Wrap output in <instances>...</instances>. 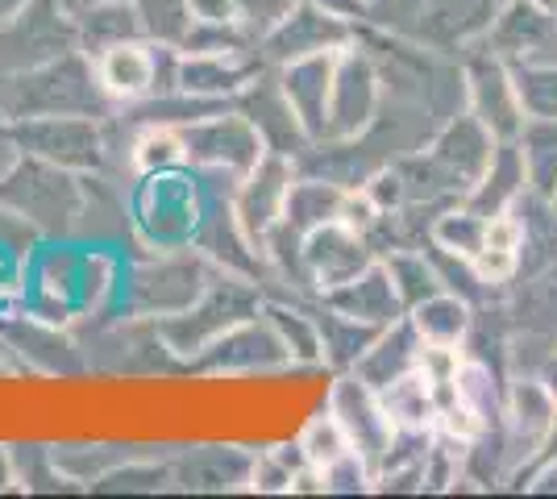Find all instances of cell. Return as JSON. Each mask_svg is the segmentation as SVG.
Instances as JSON below:
<instances>
[{
  "label": "cell",
  "mask_w": 557,
  "mask_h": 499,
  "mask_svg": "<svg viewBox=\"0 0 557 499\" xmlns=\"http://www.w3.org/2000/svg\"><path fill=\"white\" fill-rule=\"evenodd\" d=\"M474 104H479V121L499 138H516L524 129V100L520 88L508 79L499 63H483L474 72Z\"/></svg>",
  "instance_id": "obj_1"
},
{
  "label": "cell",
  "mask_w": 557,
  "mask_h": 499,
  "mask_svg": "<svg viewBox=\"0 0 557 499\" xmlns=\"http://www.w3.org/2000/svg\"><path fill=\"white\" fill-rule=\"evenodd\" d=\"M557 421V396L541 383H520L511 396V425L524 453H533L541 441H549V428Z\"/></svg>",
  "instance_id": "obj_2"
},
{
  "label": "cell",
  "mask_w": 557,
  "mask_h": 499,
  "mask_svg": "<svg viewBox=\"0 0 557 499\" xmlns=\"http://www.w3.org/2000/svg\"><path fill=\"white\" fill-rule=\"evenodd\" d=\"M516 250H520V225L508 213H491L483 225V241L474 250V266L483 279H504L516 266Z\"/></svg>",
  "instance_id": "obj_3"
},
{
  "label": "cell",
  "mask_w": 557,
  "mask_h": 499,
  "mask_svg": "<svg viewBox=\"0 0 557 499\" xmlns=\"http://www.w3.org/2000/svg\"><path fill=\"white\" fill-rule=\"evenodd\" d=\"M524 175L533 179V188L541 196L557 191V117H536L524 134Z\"/></svg>",
  "instance_id": "obj_4"
},
{
  "label": "cell",
  "mask_w": 557,
  "mask_h": 499,
  "mask_svg": "<svg viewBox=\"0 0 557 499\" xmlns=\"http://www.w3.org/2000/svg\"><path fill=\"white\" fill-rule=\"evenodd\" d=\"M100 75H104V84H109L113 92L141 96L150 84H154V59H150L141 47H125V42H116V47L104 54Z\"/></svg>",
  "instance_id": "obj_5"
},
{
  "label": "cell",
  "mask_w": 557,
  "mask_h": 499,
  "mask_svg": "<svg viewBox=\"0 0 557 499\" xmlns=\"http://www.w3.org/2000/svg\"><path fill=\"white\" fill-rule=\"evenodd\" d=\"M549 34H554V17H549L536 0L511 4L508 13H504V25H499V42L511 50H520V54H529V50H536L541 42H549Z\"/></svg>",
  "instance_id": "obj_6"
},
{
  "label": "cell",
  "mask_w": 557,
  "mask_h": 499,
  "mask_svg": "<svg viewBox=\"0 0 557 499\" xmlns=\"http://www.w3.org/2000/svg\"><path fill=\"white\" fill-rule=\"evenodd\" d=\"M417 329L424 341L433 346H454L466 329V309L449 296H437V300H424L417 312Z\"/></svg>",
  "instance_id": "obj_7"
},
{
  "label": "cell",
  "mask_w": 557,
  "mask_h": 499,
  "mask_svg": "<svg viewBox=\"0 0 557 499\" xmlns=\"http://www.w3.org/2000/svg\"><path fill=\"white\" fill-rule=\"evenodd\" d=\"M304 450H308V462H317V466L329 471V466H337L342 458H349L354 446H349L346 428H342L337 416H321V421H312L308 433H304Z\"/></svg>",
  "instance_id": "obj_8"
},
{
  "label": "cell",
  "mask_w": 557,
  "mask_h": 499,
  "mask_svg": "<svg viewBox=\"0 0 557 499\" xmlns=\"http://www.w3.org/2000/svg\"><path fill=\"white\" fill-rule=\"evenodd\" d=\"M516 88H520V100L533 109L536 117H557V67L529 72Z\"/></svg>",
  "instance_id": "obj_9"
},
{
  "label": "cell",
  "mask_w": 557,
  "mask_h": 499,
  "mask_svg": "<svg viewBox=\"0 0 557 499\" xmlns=\"http://www.w3.org/2000/svg\"><path fill=\"white\" fill-rule=\"evenodd\" d=\"M180 154V142L171 138V134H150L146 142H141V163L150 166V163H166V159H175Z\"/></svg>",
  "instance_id": "obj_10"
},
{
  "label": "cell",
  "mask_w": 557,
  "mask_h": 499,
  "mask_svg": "<svg viewBox=\"0 0 557 499\" xmlns=\"http://www.w3.org/2000/svg\"><path fill=\"white\" fill-rule=\"evenodd\" d=\"M549 450L557 453V421H554V428H549Z\"/></svg>",
  "instance_id": "obj_11"
},
{
  "label": "cell",
  "mask_w": 557,
  "mask_h": 499,
  "mask_svg": "<svg viewBox=\"0 0 557 499\" xmlns=\"http://www.w3.org/2000/svg\"><path fill=\"white\" fill-rule=\"evenodd\" d=\"M554 204H557V191H554Z\"/></svg>",
  "instance_id": "obj_12"
}]
</instances>
